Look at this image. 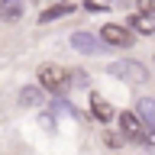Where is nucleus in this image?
Masks as SVG:
<instances>
[{
  "instance_id": "6e6552de",
  "label": "nucleus",
  "mask_w": 155,
  "mask_h": 155,
  "mask_svg": "<svg viewBox=\"0 0 155 155\" xmlns=\"http://www.w3.org/2000/svg\"><path fill=\"white\" fill-rule=\"evenodd\" d=\"M23 3L19 0H7V3H0V19H7V23H16L19 16H23Z\"/></svg>"
},
{
  "instance_id": "9b49d317",
  "label": "nucleus",
  "mask_w": 155,
  "mask_h": 155,
  "mask_svg": "<svg viewBox=\"0 0 155 155\" xmlns=\"http://www.w3.org/2000/svg\"><path fill=\"white\" fill-rule=\"evenodd\" d=\"M71 78H74V84H87V74H84V71H74Z\"/></svg>"
},
{
  "instance_id": "f8f14e48",
  "label": "nucleus",
  "mask_w": 155,
  "mask_h": 155,
  "mask_svg": "<svg viewBox=\"0 0 155 155\" xmlns=\"http://www.w3.org/2000/svg\"><path fill=\"white\" fill-rule=\"evenodd\" d=\"M0 3H7V0H0Z\"/></svg>"
},
{
  "instance_id": "7ed1b4c3",
  "label": "nucleus",
  "mask_w": 155,
  "mask_h": 155,
  "mask_svg": "<svg viewBox=\"0 0 155 155\" xmlns=\"http://www.w3.org/2000/svg\"><path fill=\"white\" fill-rule=\"evenodd\" d=\"M100 39H104L107 45H120V48L133 45V32L126 26H120V23H107V26L100 29Z\"/></svg>"
},
{
  "instance_id": "423d86ee",
  "label": "nucleus",
  "mask_w": 155,
  "mask_h": 155,
  "mask_svg": "<svg viewBox=\"0 0 155 155\" xmlns=\"http://www.w3.org/2000/svg\"><path fill=\"white\" fill-rule=\"evenodd\" d=\"M71 48L91 55V52H97V39L91 36V32H74V36H71Z\"/></svg>"
},
{
  "instance_id": "9d476101",
  "label": "nucleus",
  "mask_w": 155,
  "mask_h": 155,
  "mask_svg": "<svg viewBox=\"0 0 155 155\" xmlns=\"http://www.w3.org/2000/svg\"><path fill=\"white\" fill-rule=\"evenodd\" d=\"M42 100V91L39 87H19V104L23 107H36Z\"/></svg>"
},
{
  "instance_id": "f257e3e1",
  "label": "nucleus",
  "mask_w": 155,
  "mask_h": 155,
  "mask_svg": "<svg viewBox=\"0 0 155 155\" xmlns=\"http://www.w3.org/2000/svg\"><path fill=\"white\" fill-rule=\"evenodd\" d=\"M71 84V74L58 65H42L39 68V87H45L48 94H65V87Z\"/></svg>"
},
{
  "instance_id": "20e7f679",
  "label": "nucleus",
  "mask_w": 155,
  "mask_h": 155,
  "mask_svg": "<svg viewBox=\"0 0 155 155\" xmlns=\"http://www.w3.org/2000/svg\"><path fill=\"white\" fill-rule=\"evenodd\" d=\"M71 10H74V3H71V0H61V3H55V7L42 10V16H39V23H42V26H45V23H55V19L68 16Z\"/></svg>"
},
{
  "instance_id": "0eeeda50",
  "label": "nucleus",
  "mask_w": 155,
  "mask_h": 155,
  "mask_svg": "<svg viewBox=\"0 0 155 155\" xmlns=\"http://www.w3.org/2000/svg\"><path fill=\"white\" fill-rule=\"evenodd\" d=\"M91 113H94L100 123H110V120H113V107L107 104L104 97H97V94H94V97H91Z\"/></svg>"
},
{
  "instance_id": "39448f33",
  "label": "nucleus",
  "mask_w": 155,
  "mask_h": 155,
  "mask_svg": "<svg viewBox=\"0 0 155 155\" xmlns=\"http://www.w3.org/2000/svg\"><path fill=\"white\" fill-rule=\"evenodd\" d=\"M129 26H133L136 32H142V36H152V32H155V16H152V13H142V10H139V13L129 19Z\"/></svg>"
},
{
  "instance_id": "1a4fd4ad",
  "label": "nucleus",
  "mask_w": 155,
  "mask_h": 155,
  "mask_svg": "<svg viewBox=\"0 0 155 155\" xmlns=\"http://www.w3.org/2000/svg\"><path fill=\"white\" fill-rule=\"evenodd\" d=\"M139 116H142L145 123H149V129L155 133V100L142 97V100H139Z\"/></svg>"
},
{
  "instance_id": "f03ea898",
  "label": "nucleus",
  "mask_w": 155,
  "mask_h": 155,
  "mask_svg": "<svg viewBox=\"0 0 155 155\" xmlns=\"http://www.w3.org/2000/svg\"><path fill=\"white\" fill-rule=\"evenodd\" d=\"M107 71H110L113 78H123V81H129V84H142L145 78H149L145 65H139V61H129V58H123V61H113Z\"/></svg>"
}]
</instances>
